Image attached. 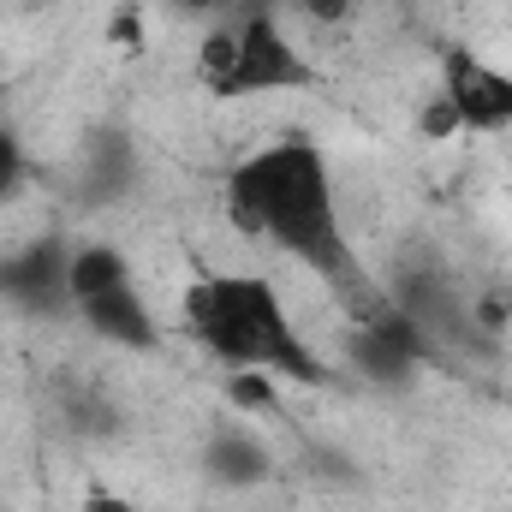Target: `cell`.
Here are the masks:
<instances>
[{"mask_svg": "<svg viewBox=\"0 0 512 512\" xmlns=\"http://www.w3.org/2000/svg\"><path fill=\"white\" fill-rule=\"evenodd\" d=\"M227 221L245 239H268L298 268H310L352 310V322H370L387 304V292L364 274V262L346 239L328 155L310 137H280L227 173Z\"/></svg>", "mask_w": 512, "mask_h": 512, "instance_id": "cell-1", "label": "cell"}, {"mask_svg": "<svg viewBox=\"0 0 512 512\" xmlns=\"http://www.w3.org/2000/svg\"><path fill=\"white\" fill-rule=\"evenodd\" d=\"M185 328L227 376L233 370H262L274 382H298V387L334 382L322 352L292 328L280 286L262 280V274H197L185 286Z\"/></svg>", "mask_w": 512, "mask_h": 512, "instance_id": "cell-2", "label": "cell"}, {"mask_svg": "<svg viewBox=\"0 0 512 512\" xmlns=\"http://www.w3.org/2000/svg\"><path fill=\"white\" fill-rule=\"evenodd\" d=\"M239 24V66L227 78L221 102H245V96H280V90H310L316 66L304 60V48L286 36V24L274 18V6H256Z\"/></svg>", "mask_w": 512, "mask_h": 512, "instance_id": "cell-3", "label": "cell"}, {"mask_svg": "<svg viewBox=\"0 0 512 512\" xmlns=\"http://www.w3.org/2000/svg\"><path fill=\"white\" fill-rule=\"evenodd\" d=\"M441 96L459 108L465 131H512V72L477 60L471 48L441 54Z\"/></svg>", "mask_w": 512, "mask_h": 512, "instance_id": "cell-4", "label": "cell"}, {"mask_svg": "<svg viewBox=\"0 0 512 512\" xmlns=\"http://www.w3.org/2000/svg\"><path fill=\"white\" fill-rule=\"evenodd\" d=\"M66 262H72V245H60V239H30V245L6 251L0 256V304H18L30 316L72 304Z\"/></svg>", "mask_w": 512, "mask_h": 512, "instance_id": "cell-5", "label": "cell"}, {"mask_svg": "<svg viewBox=\"0 0 512 512\" xmlns=\"http://www.w3.org/2000/svg\"><path fill=\"white\" fill-rule=\"evenodd\" d=\"M78 316H84V328H90L96 340H108V346H120V352H155V346H161L155 310L143 304L137 280L114 286V292H96V298H84V304H78Z\"/></svg>", "mask_w": 512, "mask_h": 512, "instance_id": "cell-6", "label": "cell"}, {"mask_svg": "<svg viewBox=\"0 0 512 512\" xmlns=\"http://www.w3.org/2000/svg\"><path fill=\"white\" fill-rule=\"evenodd\" d=\"M131 280V256L120 245H78L72 262H66V292H72V310L96 292H114Z\"/></svg>", "mask_w": 512, "mask_h": 512, "instance_id": "cell-7", "label": "cell"}, {"mask_svg": "<svg viewBox=\"0 0 512 512\" xmlns=\"http://www.w3.org/2000/svg\"><path fill=\"white\" fill-rule=\"evenodd\" d=\"M209 477L215 483H227V489H251L268 477V453H262V441H256L251 429H227V435H215L209 441Z\"/></svg>", "mask_w": 512, "mask_h": 512, "instance_id": "cell-8", "label": "cell"}, {"mask_svg": "<svg viewBox=\"0 0 512 512\" xmlns=\"http://www.w3.org/2000/svg\"><path fill=\"white\" fill-rule=\"evenodd\" d=\"M233 66H239V24L221 18V24H209V36H203V48H197V72H203L209 96H227Z\"/></svg>", "mask_w": 512, "mask_h": 512, "instance_id": "cell-9", "label": "cell"}, {"mask_svg": "<svg viewBox=\"0 0 512 512\" xmlns=\"http://www.w3.org/2000/svg\"><path fill=\"white\" fill-rule=\"evenodd\" d=\"M274 376H262V370H233L227 376V393H233V405L239 411H280V399H274Z\"/></svg>", "mask_w": 512, "mask_h": 512, "instance_id": "cell-10", "label": "cell"}, {"mask_svg": "<svg viewBox=\"0 0 512 512\" xmlns=\"http://www.w3.org/2000/svg\"><path fill=\"white\" fill-rule=\"evenodd\" d=\"M417 131H423V137H429V143H441V137H459V108H453V102H447V96H429V102H423V120H417Z\"/></svg>", "mask_w": 512, "mask_h": 512, "instance_id": "cell-11", "label": "cell"}, {"mask_svg": "<svg viewBox=\"0 0 512 512\" xmlns=\"http://www.w3.org/2000/svg\"><path fill=\"white\" fill-rule=\"evenodd\" d=\"M18 185H24V149H18V137L0 126V203L6 197H18Z\"/></svg>", "mask_w": 512, "mask_h": 512, "instance_id": "cell-12", "label": "cell"}, {"mask_svg": "<svg viewBox=\"0 0 512 512\" xmlns=\"http://www.w3.org/2000/svg\"><path fill=\"white\" fill-rule=\"evenodd\" d=\"M173 12H191V18H245V12H256L262 0H167Z\"/></svg>", "mask_w": 512, "mask_h": 512, "instance_id": "cell-13", "label": "cell"}, {"mask_svg": "<svg viewBox=\"0 0 512 512\" xmlns=\"http://www.w3.org/2000/svg\"><path fill=\"white\" fill-rule=\"evenodd\" d=\"M298 12L316 18V24H346L352 18V0H298Z\"/></svg>", "mask_w": 512, "mask_h": 512, "instance_id": "cell-14", "label": "cell"}, {"mask_svg": "<svg viewBox=\"0 0 512 512\" xmlns=\"http://www.w3.org/2000/svg\"><path fill=\"white\" fill-rule=\"evenodd\" d=\"M114 36H120V42H137V36H143V12H137V6H120V12H114Z\"/></svg>", "mask_w": 512, "mask_h": 512, "instance_id": "cell-15", "label": "cell"}]
</instances>
